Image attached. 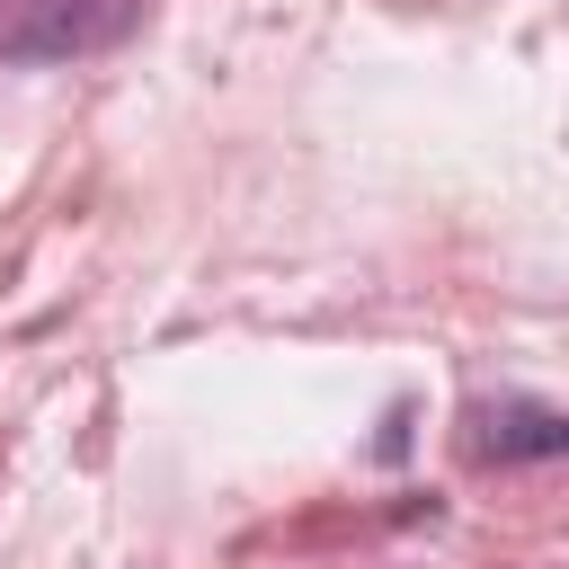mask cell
<instances>
[{
    "label": "cell",
    "instance_id": "6da1fadb",
    "mask_svg": "<svg viewBox=\"0 0 569 569\" xmlns=\"http://www.w3.org/2000/svg\"><path fill=\"white\" fill-rule=\"evenodd\" d=\"M124 18H133V0H0V53L53 62L80 44H107Z\"/></svg>",
    "mask_w": 569,
    "mask_h": 569
},
{
    "label": "cell",
    "instance_id": "7a4b0ae2",
    "mask_svg": "<svg viewBox=\"0 0 569 569\" xmlns=\"http://www.w3.org/2000/svg\"><path fill=\"white\" fill-rule=\"evenodd\" d=\"M480 453H560V409H542V400L480 409Z\"/></svg>",
    "mask_w": 569,
    "mask_h": 569
}]
</instances>
